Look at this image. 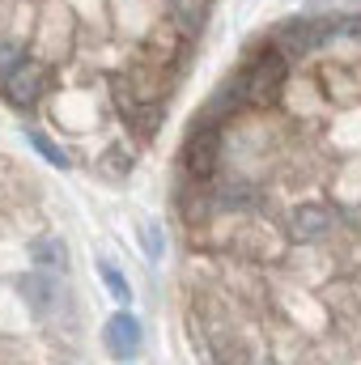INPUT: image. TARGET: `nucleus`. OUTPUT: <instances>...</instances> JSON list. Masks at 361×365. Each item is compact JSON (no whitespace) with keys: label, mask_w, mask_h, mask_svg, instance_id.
<instances>
[{"label":"nucleus","mask_w":361,"mask_h":365,"mask_svg":"<svg viewBox=\"0 0 361 365\" xmlns=\"http://www.w3.org/2000/svg\"><path fill=\"white\" fill-rule=\"evenodd\" d=\"M217 0H0V102L128 175L204 47Z\"/></svg>","instance_id":"f257e3e1"},{"label":"nucleus","mask_w":361,"mask_h":365,"mask_svg":"<svg viewBox=\"0 0 361 365\" xmlns=\"http://www.w3.org/2000/svg\"><path fill=\"white\" fill-rule=\"evenodd\" d=\"M106 349H111L119 361H132V357L141 353V323H136L128 310L111 314V323H106Z\"/></svg>","instance_id":"f03ea898"},{"label":"nucleus","mask_w":361,"mask_h":365,"mask_svg":"<svg viewBox=\"0 0 361 365\" xmlns=\"http://www.w3.org/2000/svg\"><path fill=\"white\" fill-rule=\"evenodd\" d=\"M26 136H30V145H34V149H39V153H43V158L51 162V166H60V170H68V166H73V158L64 153V145H56V140H51V136L43 132V128H30Z\"/></svg>","instance_id":"7ed1b4c3"},{"label":"nucleus","mask_w":361,"mask_h":365,"mask_svg":"<svg viewBox=\"0 0 361 365\" xmlns=\"http://www.w3.org/2000/svg\"><path fill=\"white\" fill-rule=\"evenodd\" d=\"M102 280H106V289H111L115 302H132V289H128V280H123V272L115 264H102Z\"/></svg>","instance_id":"20e7f679"},{"label":"nucleus","mask_w":361,"mask_h":365,"mask_svg":"<svg viewBox=\"0 0 361 365\" xmlns=\"http://www.w3.org/2000/svg\"><path fill=\"white\" fill-rule=\"evenodd\" d=\"M264 365H272V361H264Z\"/></svg>","instance_id":"39448f33"}]
</instances>
